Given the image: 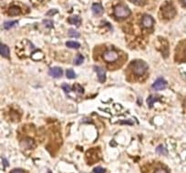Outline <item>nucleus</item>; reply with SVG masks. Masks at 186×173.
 Wrapping results in <instances>:
<instances>
[{
	"instance_id": "28",
	"label": "nucleus",
	"mask_w": 186,
	"mask_h": 173,
	"mask_svg": "<svg viewBox=\"0 0 186 173\" xmlns=\"http://www.w3.org/2000/svg\"><path fill=\"white\" fill-rule=\"evenodd\" d=\"M2 161H3V164H4V167H7L9 166V163H8V161L5 159V158H2Z\"/></svg>"
},
{
	"instance_id": "10",
	"label": "nucleus",
	"mask_w": 186,
	"mask_h": 173,
	"mask_svg": "<svg viewBox=\"0 0 186 173\" xmlns=\"http://www.w3.org/2000/svg\"><path fill=\"white\" fill-rule=\"evenodd\" d=\"M92 11L95 15L98 16V15H101L103 13V7L101 4H98V3H94L92 5Z\"/></svg>"
},
{
	"instance_id": "29",
	"label": "nucleus",
	"mask_w": 186,
	"mask_h": 173,
	"mask_svg": "<svg viewBox=\"0 0 186 173\" xmlns=\"http://www.w3.org/2000/svg\"><path fill=\"white\" fill-rule=\"evenodd\" d=\"M131 1H132L133 3H136V4H139V3H140V2H142V0H131Z\"/></svg>"
},
{
	"instance_id": "11",
	"label": "nucleus",
	"mask_w": 186,
	"mask_h": 173,
	"mask_svg": "<svg viewBox=\"0 0 186 173\" xmlns=\"http://www.w3.org/2000/svg\"><path fill=\"white\" fill-rule=\"evenodd\" d=\"M0 53H1V56L4 58H9V49L8 47L4 45L3 43L0 44Z\"/></svg>"
},
{
	"instance_id": "26",
	"label": "nucleus",
	"mask_w": 186,
	"mask_h": 173,
	"mask_svg": "<svg viewBox=\"0 0 186 173\" xmlns=\"http://www.w3.org/2000/svg\"><path fill=\"white\" fill-rule=\"evenodd\" d=\"M10 173H25V171L23 169H15L13 170H11Z\"/></svg>"
},
{
	"instance_id": "22",
	"label": "nucleus",
	"mask_w": 186,
	"mask_h": 173,
	"mask_svg": "<svg viewBox=\"0 0 186 173\" xmlns=\"http://www.w3.org/2000/svg\"><path fill=\"white\" fill-rule=\"evenodd\" d=\"M62 89H63V90L65 91V93H67V94H69V91L72 90V88H71L70 86H69L68 84H63V85H62Z\"/></svg>"
},
{
	"instance_id": "9",
	"label": "nucleus",
	"mask_w": 186,
	"mask_h": 173,
	"mask_svg": "<svg viewBox=\"0 0 186 173\" xmlns=\"http://www.w3.org/2000/svg\"><path fill=\"white\" fill-rule=\"evenodd\" d=\"M175 15V10L172 7V6H167L166 8H164L163 9V16L164 17H166V18H172Z\"/></svg>"
},
{
	"instance_id": "20",
	"label": "nucleus",
	"mask_w": 186,
	"mask_h": 173,
	"mask_svg": "<svg viewBox=\"0 0 186 173\" xmlns=\"http://www.w3.org/2000/svg\"><path fill=\"white\" fill-rule=\"evenodd\" d=\"M66 76H67L68 79H74L76 77V74L72 69H69L67 72H66Z\"/></svg>"
},
{
	"instance_id": "8",
	"label": "nucleus",
	"mask_w": 186,
	"mask_h": 173,
	"mask_svg": "<svg viewBox=\"0 0 186 173\" xmlns=\"http://www.w3.org/2000/svg\"><path fill=\"white\" fill-rule=\"evenodd\" d=\"M34 140H33L32 138H24L23 140L21 141V146L24 147L25 148L27 149H29L31 148L34 147Z\"/></svg>"
},
{
	"instance_id": "19",
	"label": "nucleus",
	"mask_w": 186,
	"mask_h": 173,
	"mask_svg": "<svg viewBox=\"0 0 186 173\" xmlns=\"http://www.w3.org/2000/svg\"><path fill=\"white\" fill-rule=\"evenodd\" d=\"M69 36L72 37H80V33L78 31H76L75 29H69Z\"/></svg>"
},
{
	"instance_id": "2",
	"label": "nucleus",
	"mask_w": 186,
	"mask_h": 173,
	"mask_svg": "<svg viewBox=\"0 0 186 173\" xmlns=\"http://www.w3.org/2000/svg\"><path fill=\"white\" fill-rule=\"evenodd\" d=\"M130 9L125 5H119L114 8V14L118 18H125L130 15Z\"/></svg>"
},
{
	"instance_id": "17",
	"label": "nucleus",
	"mask_w": 186,
	"mask_h": 173,
	"mask_svg": "<svg viewBox=\"0 0 186 173\" xmlns=\"http://www.w3.org/2000/svg\"><path fill=\"white\" fill-rule=\"evenodd\" d=\"M153 173H170V172L166 168H164L162 166H159L153 170Z\"/></svg>"
},
{
	"instance_id": "21",
	"label": "nucleus",
	"mask_w": 186,
	"mask_h": 173,
	"mask_svg": "<svg viewBox=\"0 0 186 173\" xmlns=\"http://www.w3.org/2000/svg\"><path fill=\"white\" fill-rule=\"evenodd\" d=\"M157 152L158 153H161V154H163V155H166L167 154V149L164 148L163 146H160L157 148Z\"/></svg>"
},
{
	"instance_id": "25",
	"label": "nucleus",
	"mask_w": 186,
	"mask_h": 173,
	"mask_svg": "<svg viewBox=\"0 0 186 173\" xmlns=\"http://www.w3.org/2000/svg\"><path fill=\"white\" fill-rule=\"evenodd\" d=\"M93 172L94 173H105V169L101 167H96L93 169Z\"/></svg>"
},
{
	"instance_id": "3",
	"label": "nucleus",
	"mask_w": 186,
	"mask_h": 173,
	"mask_svg": "<svg viewBox=\"0 0 186 173\" xmlns=\"http://www.w3.org/2000/svg\"><path fill=\"white\" fill-rule=\"evenodd\" d=\"M103 59L107 63H114L119 59V53L115 50H106L102 55Z\"/></svg>"
},
{
	"instance_id": "23",
	"label": "nucleus",
	"mask_w": 186,
	"mask_h": 173,
	"mask_svg": "<svg viewBox=\"0 0 186 173\" xmlns=\"http://www.w3.org/2000/svg\"><path fill=\"white\" fill-rule=\"evenodd\" d=\"M74 90L77 92V93H83L84 92V90H83V89H82V86H80V85H78V84H76L75 86H74Z\"/></svg>"
},
{
	"instance_id": "24",
	"label": "nucleus",
	"mask_w": 186,
	"mask_h": 173,
	"mask_svg": "<svg viewBox=\"0 0 186 173\" xmlns=\"http://www.w3.org/2000/svg\"><path fill=\"white\" fill-rule=\"evenodd\" d=\"M43 24L46 26V27H48V28H51V27H53V22L51 20H45L43 22Z\"/></svg>"
},
{
	"instance_id": "32",
	"label": "nucleus",
	"mask_w": 186,
	"mask_h": 173,
	"mask_svg": "<svg viewBox=\"0 0 186 173\" xmlns=\"http://www.w3.org/2000/svg\"><path fill=\"white\" fill-rule=\"evenodd\" d=\"M184 54H185V56H186V48H185V50H184Z\"/></svg>"
},
{
	"instance_id": "31",
	"label": "nucleus",
	"mask_w": 186,
	"mask_h": 173,
	"mask_svg": "<svg viewBox=\"0 0 186 173\" xmlns=\"http://www.w3.org/2000/svg\"><path fill=\"white\" fill-rule=\"evenodd\" d=\"M184 106L186 107V99H185V100H184Z\"/></svg>"
},
{
	"instance_id": "12",
	"label": "nucleus",
	"mask_w": 186,
	"mask_h": 173,
	"mask_svg": "<svg viewBox=\"0 0 186 173\" xmlns=\"http://www.w3.org/2000/svg\"><path fill=\"white\" fill-rule=\"evenodd\" d=\"M8 13L10 16H17V15H20L21 13V10L18 6H11L9 9H8Z\"/></svg>"
},
{
	"instance_id": "4",
	"label": "nucleus",
	"mask_w": 186,
	"mask_h": 173,
	"mask_svg": "<svg viewBox=\"0 0 186 173\" xmlns=\"http://www.w3.org/2000/svg\"><path fill=\"white\" fill-rule=\"evenodd\" d=\"M167 86V81L164 79H158L154 83L152 84V88L153 89L155 90H162L164 89H166Z\"/></svg>"
},
{
	"instance_id": "7",
	"label": "nucleus",
	"mask_w": 186,
	"mask_h": 173,
	"mask_svg": "<svg viewBox=\"0 0 186 173\" xmlns=\"http://www.w3.org/2000/svg\"><path fill=\"white\" fill-rule=\"evenodd\" d=\"M49 75L53 78H60L63 75V71L60 68H58V67L51 68L49 69Z\"/></svg>"
},
{
	"instance_id": "27",
	"label": "nucleus",
	"mask_w": 186,
	"mask_h": 173,
	"mask_svg": "<svg viewBox=\"0 0 186 173\" xmlns=\"http://www.w3.org/2000/svg\"><path fill=\"white\" fill-rule=\"evenodd\" d=\"M56 13H58V10L57 9H52V10H49V11L47 13V16H53Z\"/></svg>"
},
{
	"instance_id": "6",
	"label": "nucleus",
	"mask_w": 186,
	"mask_h": 173,
	"mask_svg": "<svg viewBox=\"0 0 186 173\" xmlns=\"http://www.w3.org/2000/svg\"><path fill=\"white\" fill-rule=\"evenodd\" d=\"M94 70L96 71L97 75H98V81L103 83L105 82L106 80V72L104 71V69L101 67H98V66H95L94 67Z\"/></svg>"
},
{
	"instance_id": "14",
	"label": "nucleus",
	"mask_w": 186,
	"mask_h": 173,
	"mask_svg": "<svg viewBox=\"0 0 186 173\" xmlns=\"http://www.w3.org/2000/svg\"><path fill=\"white\" fill-rule=\"evenodd\" d=\"M17 25H18L17 21H7V22L4 23V27L6 29H9V28H12V27H14Z\"/></svg>"
},
{
	"instance_id": "16",
	"label": "nucleus",
	"mask_w": 186,
	"mask_h": 173,
	"mask_svg": "<svg viewBox=\"0 0 186 173\" xmlns=\"http://www.w3.org/2000/svg\"><path fill=\"white\" fill-rule=\"evenodd\" d=\"M157 100H159V98H158V97L151 96V97H149L148 99H147V103H148V105H149L150 107H153V104H154V102L157 101Z\"/></svg>"
},
{
	"instance_id": "13",
	"label": "nucleus",
	"mask_w": 186,
	"mask_h": 173,
	"mask_svg": "<svg viewBox=\"0 0 186 173\" xmlns=\"http://www.w3.org/2000/svg\"><path fill=\"white\" fill-rule=\"evenodd\" d=\"M69 22L70 23V24H72V25H80V17H79L78 16H74V17H69Z\"/></svg>"
},
{
	"instance_id": "18",
	"label": "nucleus",
	"mask_w": 186,
	"mask_h": 173,
	"mask_svg": "<svg viewBox=\"0 0 186 173\" xmlns=\"http://www.w3.org/2000/svg\"><path fill=\"white\" fill-rule=\"evenodd\" d=\"M83 61H84V58L81 55H78L74 59V63L76 65H80V64L83 63Z\"/></svg>"
},
{
	"instance_id": "5",
	"label": "nucleus",
	"mask_w": 186,
	"mask_h": 173,
	"mask_svg": "<svg viewBox=\"0 0 186 173\" xmlns=\"http://www.w3.org/2000/svg\"><path fill=\"white\" fill-rule=\"evenodd\" d=\"M141 23L142 26L146 28H150L153 26V23H154V19L152 18V17H151L150 15H144L142 17L141 19Z\"/></svg>"
},
{
	"instance_id": "15",
	"label": "nucleus",
	"mask_w": 186,
	"mask_h": 173,
	"mask_svg": "<svg viewBox=\"0 0 186 173\" xmlns=\"http://www.w3.org/2000/svg\"><path fill=\"white\" fill-rule=\"evenodd\" d=\"M66 45H67L68 48H79L80 47V44L77 41H68L66 43Z\"/></svg>"
},
{
	"instance_id": "1",
	"label": "nucleus",
	"mask_w": 186,
	"mask_h": 173,
	"mask_svg": "<svg viewBox=\"0 0 186 173\" xmlns=\"http://www.w3.org/2000/svg\"><path fill=\"white\" fill-rule=\"evenodd\" d=\"M131 71L136 76V77H141L142 75H144L145 72L148 69L147 64L142 61V60H135L131 63Z\"/></svg>"
},
{
	"instance_id": "30",
	"label": "nucleus",
	"mask_w": 186,
	"mask_h": 173,
	"mask_svg": "<svg viewBox=\"0 0 186 173\" xmlns=\"http://www.w3.org/2000/svg\"><path fill=\"white\" fill-rule=\"evenodd\" d=\"M182 3L186 6V0H182Z\"/></svg>"
}]
</instances>
